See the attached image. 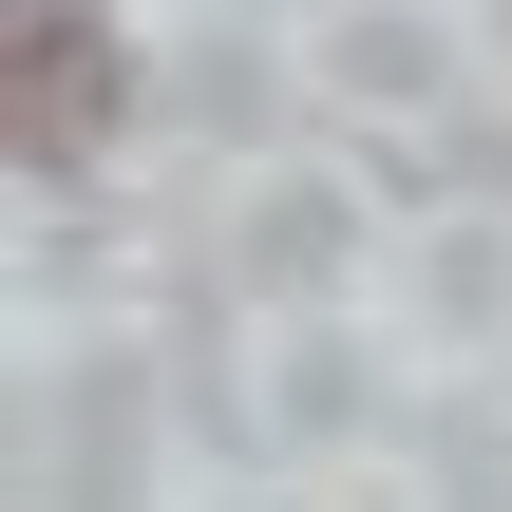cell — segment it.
<instances>
[{"mask_svg":"<svg viewBox=\"0 0 512 512\" xmlns=\"http://www.w3.org/2000/svg\"><path fill=\"white\" fill-rule=\"evenodd\" d=\"M114 114H133V57H114V19H95V0H19V38H0V133H19V171H76V152H114Z\"/></svg>","mask_w":512,"mask_h":512,"instance_id":"cell-1","label":"cell"}]
</instances>
